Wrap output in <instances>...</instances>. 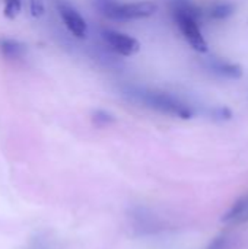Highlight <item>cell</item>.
Returning <instances> with one entry per match:
<instances>
[{
  "mask_svg": "<svg viewBox=\"0 0 248 249\" xmlns=\"http://www.w3.org/2000/svg\"><path fill=\"white\" fill-rule=\"evenodd\" d=\"M130 95L136 98L139 102H142L145 107L159 111L162 114L178 117L181 120H191L194 117V111L189 104L167 92L137 89V90H132Z\"/></svg>",
  "mask_w": 248,
  "mask_h": 249,
  "instance_id": "1",
  "label": "cell"
},
{
  "mask_svg": "<svg viewBox=\"0 0 248 249\" xmlns=\"http://www.w3.org/2000/svg\"><path fill=\"white\" fill-rule=\"evenodd\" d=\"M171 15H172L174 22L180 28L184 39L190 44V47L197 53H208L209 45L200 31L202 20H199L190 15H186L183 12H171Z\"/></svg>",
  "mask_w": 248,
  "mask_h": 249,
  "instance_id": "2",
  "label": "cell"
},
{
  "mask_svg": "<svg viewBox=\"0 0 248 249\" xmlns=\"http://www.w3.org/2000/svg\"><path fill=\"white\" fill-rule=\"evenodd\" d=\"M101 38L110 50H113L115 54L123 57H132L137 54L140 50V42L136 38L115 29H110V28L102 29Z\"/></svg>",
  "mask_w": 248,
  "mask_h": 249,
  "instance_id": "3",
  "label": "cell"
},
{
  "mask_svg": "<svg viewBox=\"0 0 248 249\" xmlns=\"http://www.w3.org/2000/svg\"><path fill=\"white\" fill-rule=\"evenodd\" d=\"M56 6H57V12L61 18L64 26L67 28V31L79 39L86 38L88 23H86L85 18L79 13V10L66 0H57Z\"/></svg>",
  "mask_w": 248,
  "mask_h": 249,
  "instance_id": "4",
  "label": "cell"
},
{
  "mask_svg": "<svg viewBox=\"0 0 248 249\" xmlns=\"http://www.w3.org/2000/svg\"><path fill=\"white\" fill-rule=\"evenodd\" d=\"M158 12V4L149 0L143 1H133V3H121L118 9V20L117 22H127L136 19H146L153 16Z\"/></svg>",
  "mask_w": 248,
  "mask_h": 249,
  "instance_id": "5",
  "label": "cell"
},
{
  "mask_svg": "<svg viewBox=\"0 0 248 249\" xmlns=\"http://www.w3.org/2000/svg\"><path fill=\"white\" fill-rule=\"evenodd\" d=\"M28 47L25 42L9 38V36H0V55L6 58L7 61H20L26 57Z\"/></svg>",
  "mask_w": 248,
  "mask_h": 249,
  "instance_id": "6",
  "label": "cell"
},
{
  "mask_svg": "<svg viewBox=\"0 0 248 249\" xmlns=\"http://www.w3.org/2000/svg\"><path fill=\"white\" fill-rule=\"evenodd\" d=\"M209 67H210V70L213 73H216V74H219L221 77H225V79L238 80L244 74V70H243V67L240 64L218 60V58H212L210 63H209Z\"/></svg>",
  "mask_w": 248,
  "mask_h": 249,
  "instance_id": "7",
  "label": "cell"
},
{
  "mask_svg": "<svg viewBox=\"0 0 248 249\" xmlns=\"http://www.w3.org/2000/svg\"><path fill=\"white\" fill-rule=\"evenodd\" d=\"M222 220L225 223H232V225L248 222V193L231 206V209L224 214Z\"/></svg>",
  "mask_w": 248,
  "mask_h": 249,
  "instance_id": "8",
  "label": "cell"
},
{
  "mask_svg": "<svg viewBox=\"0 0 248 249\" xmlns=\"http://www.w3.org/2000/svg\"><path fill=\"white\" fill-rule=\"evenodd\" d=\"M92 6L105 18L111 20H118V9L121 1L118 0H91Z\"/></svg>",
  "mask_w": 248,
  "mask_h": 249,
  "instance_id": "9",
  "label": "cell"
},
{
  "mask_svg": "<svg viewBox=\"0 0 248 249\" xmlns=\"http://www.w3.org/2000/svg\"><path fill=\"white\" fill-rule=\"evenodd\" d=\"M235 13V6L229 1H218L209 9V18L213 20H225Z\"/></svg>",
  "mask_w": 248,
  "mask_h": 249,
  "instance_id": "10",
  "label": "cell"
},
{
  "mask_svg": "<svg viewBox=\"0 0 248 249\" xmlns=\"http://www.w3.org/2000/svg\"><path fill=\"white\" fill-rule=\"evenodd\" d=\"M22 12V0H3V15L7 19H15Z\"/></svg>",
  "mask_w": 248,
  "mask_h": 249,
  "instance_id": "11",
  "label": "cell"
},
{
  "mask_svg": "<svg viewBox=\"0 0 248 249\" xmlns=\"http://www.w3.org/2000/svg\"><path fill=\"white\" fill-rule=\"evenodd\" d=\"M92 123L96 125V127H105V125H110L113 123H115V118L113 114L104 111V109H96L92 112Z\"/></svg>",
  "mask_w": 248,
  "mask_h": 249,
  "instance_id": "12",
  "label": "cell"
},
{
  "mask_svg": "<svg viewBox=\"0 0 248 249\" xmlns=\"http://www.w3.org/2000/svg\"><path fill=\"white\" fill-rule=\"evenodd\" d=\"M212 117L216 121H228L232 118V111L228 107H216L212 109Z\"/></svg>",
  "mask_w": 248,
  "mask_h": 249,
  "instance_id": "13",
  "label": "cell"
},
{
  "mask_svg": "<svg viewBox=\"0 0 248 249\" xmlns=\"http://www.w3.org/2000/svg\"><path fill=\"white\" fill-rule=\"evenodd\" d=\"M29 9H31V15L35 18L42 16L45 12V6L42 0H29Z\"/></svg>",
  "mask_w": 248,
  "mask_h": 249,
  "instance_id": "14",
  "label": "cell"
},
{
  "mask_svg": "<svg viewBox=\"0 0 248 249\" xmlns=\"http://www.w3.org/2000/svg\"><path fill=\"white\" fill-rule=\"evenodd\" d=\"M229 248V239L227 236H219L210 242L208 249H228Z\"/></svg>",
  "mask_w": 248,
  "mask_h": 249,
  "instance_id": "15",
  "label": "cell"
}]
</instances>
